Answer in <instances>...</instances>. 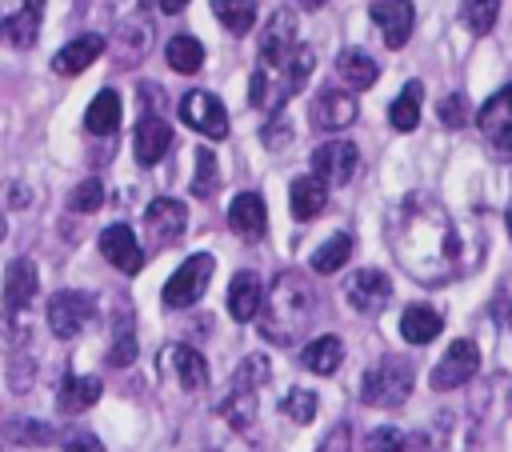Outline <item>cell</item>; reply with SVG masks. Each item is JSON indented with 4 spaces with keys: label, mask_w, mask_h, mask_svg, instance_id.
Segmentation results:
<instances>
[{
    "label": "cell",
    "mask_w": 512,
    "mask_h": 452,
    "mask_svg": "<svg viewBox=\"0 0 512 452\" xmlns=\"http://www.w3.org/2000/svg\"><path fill=\"white\" fill-rule=\"evenodd\" d=\"M212 268H216V260H212V252H192L172 276H168V284H164V304L168 308H192L200 296H204V288H208V280H212Z\"/></svg>",
    "instance_id": "8992f818"
},
{
    "label": "cell",
    "mask_w": 512,
    "mask_h": 452,
    "mask_svg": "<svg viewBox=\"0 0 512 452\" xmlns=\"http://www.w3.org/2000/svg\"><path fill=\"white\" fill-rule=\"evenodd\" d=\"M212 192H216V156H212L208 148H200V152H196V176H192V196L208 200Z\"/></svg>",
    "instance_id": "74e56055"
},
{
    "label": "cell",
    "mask_w": 512,
    "mask_h": 452,
    "mask_svg": "<svg viewBox=\"0 0 512 452\" xmlns=\"http://www.w3.org/2000/svg\"><path fill=\"white\" fill-rule=\"evenodd\" d=\"M460 16H464V24H468L476 36H488L492 24H496V16H500V0H464Z\"/></svg>",
    "instance_id": "d590c367"
},
{
    "label": "cell",
    "mask_w": 512,
    "mask_h": 452,
    "mask_svg": "<svg viewBox=\"0 0 512 452\" xmlns=\"http://www.w3.org/2000/svg\"><path fill=\"white\" fill-rule=\"evenodd\" d=\"M156 8H160V12H168V16H176V12H184V8H188V0H156Z\"/></svg>",
    "instance_id": "bcb514c9"
},
{
    "label": "cell",
    "mask_w": 512,
    "mask_h": 452,
    "mask_svg": "<svg viewBox=\"0 0 512 452\" xmlns=\"http://www.w3.org/2000/svg\"><path fill=\"white\" fill-rule=\"evenodd\" d=\"M412 392V364L400 356H384L376 368L360 376V400L372 408H400Z\"/></svg>",
    "instance_id": "277c9868"
},
{
    "label": "cell",
    "mask_w": 512,
    "mask_h": 452,
    "mask_svg": "<svg viewBox=\"0 0 512 452\" xmlns=\"http://www.w3.org/2000/svg\"><path fill=\"white\" fill-rule=\"evenodd\" d=\"M368 16H372V24L380 28V36H384L388 48H404V44H408L412 24H416L412 0H372Z\"/></svg>",
    "instance_id": "4fadbf2b"
},
{
    "label": "cell",
    "mask_w": 512,
    "mask_h": 452,
    "mask_svg": "<svg viewBox=\"0 0 512 452\" xmlns=\"http://www.w3.org/2000/svg\"><path fill=\"white\" fill-rule=\"evenodd\" d=\"M344 296H348V304H352L356 312L376 316V312H384V304L392 300V280H388L380 268H360V272L348 276Z\"/></svg>",
    "instance_id": "30bf717a"
},
{
    "label": "cell",
    "mask_w": 512,
    "mask_h": 452,
    "mask_svg": "<svg viewBox=\"0 0 512 452\" xmlns=\"http://www.w3.org/2000/svg\"><path fill=\"white\" fill-rule=\"evenodd\" d=\"M100 252H104V260L116 272H128L132 276V272L144 268V248H140V240H136V232L128 224H108L100 232Z\"/></svg>",
    "instance_id": "2e32d148"
},
{
    "label": "cell",
    "mask_w": 512,
    "mask_h": 452,
    "mask_svg": "<svg viewBox=\"0 0 512 452\" xmlns=\"http://www.w3.org/2000/svg\"><path fill=\"white\" fill-rule=\"evenodd\" d=\"M364 452H404V436L396 428H376V432H368Z\"/></svg>",
    "instance_id": "60d3db41"
},
{
    "label": "cell",
    "mask_w": 512,
    "mask_h": 452,
    "mask_svg": "<svg viewBox=\"0 0 512 452\" xmlns=\"http://www.w3.org/2000/svg\"><path fill=\"white\" fill-rule=\"evenodd\" d=\"M136 360V332H132V312L124 316H116V324H112V344H108V364L112 368H124V364H132Z\"/></svg>",
    "instance_id": "e575fe53"
},
{
    "label": "cell",
    "mask_w": 512,
    "mask_h": 452,
    "mask_svg": "<svg viewBox=\"0 0 512 452\" xmlns=\"http://www.w3.org/2000/svg\"><path fill=\"white\" fill-rule=\"evenodd\" d=\"M100 204H104V184L100 180H80L72 188V196H68V208L72 212H96Z\"/></svg>",
    "instance_id": "f35d334b"
},
{
    "label": "cell",
    "mask_w": 512,
    "mask_h": 452,
    "mask_svg": "<svg viewBox=\"0 0 512 452\" xmlns=\"http://www.w3.org/2000/svg\"><path fill=\"white\" fill-rule=\"evenodd\" d=\"M100 392H104V384L96 376H64V384L56 392V408H60V416L88 412L100 400Z\"/></svg>",
    "instance_id": "d4e9b609"
},
{
    "label": "cell",
    "mask_w": 512,
    "mask_h": 452,
    "mask_svg": "<svg viewBox=\"0 0 512 452\" xmlns=\"http://www.w3.org/2000/svg\"><path fill=\"white\" fill-rule=\"evenodd\" d=\"M336 76H340L352 92H364V88H372V84H376L380 64H376L364 48H344V52L336 56Z\"/></svg>",
    "instance_id": "484cf974"
},
{
    "label": "cell",
    "mask_w": 512,
    "mask_h": 452,
    "mask_svg": "<svg viewBox=\"0 0 512 452\" xmlns=\"http://www.w3.org/2000/svg\"><path fill=\"white\" fill-rule=\"evenodd\" d=\"M160 372L176 376V384H180L184 392H200V388L208 384V364H204V356H200L196 348H188V344H168V348H164V360H160Z\"/></svg>",
    "instance_id": "ac0fdd59"
},
{
    "label": "cell",
    "mask_w": 512,
    "mask_h": 452,
    "mask_svg": "<svg viewBox=\"0 0 512 452\" xmlns=\"http://www.w3.org/2000/svg\"><path fill=\"white\" fill-rule=\"evenodd\" d=\"M0 240H4V216H0Z\"/></svg>",
    "instance_id": "681fc988"
},
{
    "label": "cell",
    "mask_w": 512,
    "mask_h": 452,
    "mask_svg": "<svg viewBox=\"0 0 512 452\" xmlns=\"http://www.w3.org/2000/svg\"><path fill=\"white\" fill-rule=\"evenodd\" d=\"M184 224H188L184 200L156 196V200L144 208V228H148L152 244H172V240H180V236H184Z\"/></svg>",
    "instance_id": "9a60e30c"
},
{
    "label": "cell",
    "mask_w": 512,
    "mask_h": 452,
    "mask_svg": "<svg viewBox=\"0 0 512 452\" xmlns=\"http://www.w3.org/2000/svg\"><path fill=\"white\" fill-rule=\"evenodd\" d=\"M440 120H444L448 128H460V124H464V104H460V96H444V100H440Z\"/></svg>",
    "instance_id": "ee69618b"
},
{
    "label": "cell",
    "mask_w": 512,
    "mask_h": 452,
    "mask_svg": "<svg viewBox=\"0 0 512 452\" xmlns=\"http://www.w3.org/2000/svg\"><path fill=\"white\" fill-rule=\"evenodd\" d=\"M268 360L264 356H248L240 368H236V376H232V384H244V388H260V384H268Z\"/></svg>",
    "instance_id": "ab89813d"
},
{
    "label": "cell",
    "mask_w": 512,
    "mask_h": 452,
    "mask_svg": "<svg viewBox=\"0 0 512 452\" xmlns=\"http://www.w3.org/2000/svg\"><path fill=\"white\" fill-rule=\"evenodd\" d=\"M164 60H168V68H172V72L192 76V72H200V68H204V44H200L196 36L180 32V36H172V40L164 44Z\"/></svg>",
    "instance_id": "4dcf8cb0"
},
{
    "label": "cell",
    "mask_w": 512,
    "mask_h": 452,
    "mask_svg": "<svg viewBox=\"0 0 512 452\" xmlns=\"http://www.w3.org/2000/svg\"><path fill=\"white\" fill-rule=\"evenodd\" d=\"M228 228H232L240 240H260V236L268 232L264 196H260V192H240V196L228 204Z\"/></svg>",
    "instance_id": "ffe728a7"
},
{
    "label": "cell",
    "mask_w": 512,
    "mask_h": 452,
    "mask_svg": "<svg viewBox=\"0 0 512 452\" xmlns=\"http://www.w3.org/2000/svg\"><path fill=\"white\" fill-rule=\"evenodd\" d=\"M312 64H316V52L308 44H300L280 64H256V72L248 80V104L260 108V112H268V116L280 112L304 88V80L312 76Z\"/></svg>",
    "instance_id": "3957f363"
},
{
    "label": "cell",
    "mask_w": 512,
    "mask_h": 452,
    "mask_svg": "<svg viewBox=\"0 0 512 452\" xmlns=\"http://www.w3.org/2000/svg\"><path fill=\"white\" fill-rule=\"evenodd\" d=\"M120 116H124L120 96H116L112 88H104V92L92 96V104H88V112H84V128H88L92 136H112V132L120 128Z\"/></svg>",
    "instance_id": "83f0119b"
},
{
    "label": "cell",
    "mask_w": 512,
    "mask_h": 452,
    "mask_svg": "<svg viewBox=\"0 0 512 452\" xmlns=\"http://www.w3.org/2000/svg\"><path fill=\"white\" fill-rule=\"evenodd\" d=\"M356 164H360V148L352 140H328L312 152V172L324 184H348L356 176Z\"/></svg>",
    "instance_id": "8fae6325"
},
{
    "label": "cell",
    "mask_w": 512,
    "mask_h": 452,
    "mask_svg": "<svg viewBox=\"0 0 512 452\" xmlns=\"http://www.w3.org/2000/svg\"><path fill=\"white\" fill-rule=\"evenodd\" d=\"M508 320H512V316H508Z\"/></svg>",
    "instance_id": "f907efd6"
},
{
    "label": "cell",
    "mask_w": 512,
    "mask_h": 452,
    "mask_svg": "<svg viewBox=\"0 0 512 452\" xmlns=\"http://www.w3.org/2000/svg\"><path fill=\"white\" fill-rule=\"evenodd\" d=\"M264 144H268V148H284V144H292V124H284L280 116L268 120V128H264Z\"/></svg>",
    "instance_id": "7bdbcfd3"
},
{
    "label": "cell",
    "mask_w": 512,
    "mask_h": 452,
    "mask_svg": "<svg viewBox=\"0 0 512 452\" xmlns=\"http://www.w3.org/2000/svg\"><path fill=\"white\" fill-rule=\"evenodd\" d=\"M260 64H280V60H288L296 48H300V40H296V16L288 12V8H280V12H272L268 16V24H264V32H260Z\"/></svg>",
    "instance_id": "5bb4252c"
},
{
    "label": "cell",
    "mask_w": 512,
    "mask_h": 452,
    "mask_svg": "<svg viewBox=\"0 0 512 452\" xmlns=\"http://www.w3.org/2000/svg\"><path fill=\"white\" fill-rule=\"evenodd\" d=\"M348 256H352V236H348V232H336V236H328V240L312 252V272L328 276V272L344 268V260H348Z\"/></svg>",
    "instance_id": "836d02e7"
},
{
    "label": "cell",
    "mask_w": 512,
    "mask_h": 452,
    "mask_svg": "<svg viewBox=\"0 0 512 452\" xmlns=\"http://www.w3.org/2000/svg\"><path fill=\"white\" fill-rule=\"evenodd\" d=\"M316 452H352V432H348V424H336V428L320 440Z\"/></svg>",
    "instance_id": "b9f144b4"
},
{
    "label": "cell",
    "mask_w": 512,
    "mask_h": 452,
    "mask_svg": "<svg viewBox=\"0 0 512 452\" xmlns=\"http://www.w3.org/2000/svg\"><path fill=\"white\" fill-rule=\"evenodd\" d=\"M256 392L260 388H244V384H232L228 388V396L220 400V416H224L228 428L252 432V424H256Z\"/></svg>",
    "instance_id": "f1b7e54d"
},
{
    "label": "cell",
    "mask_w": 512,
    "mask_h": 452,
    "mask_svg": "<svg viewBox=\"0 0 512 452\" xmlns=\"http://www.w3.org/2000/svg\"><path fill=\"white\" fill-rule=\"evenodd\" d=\"M504 224H508V236H512V204H508V212H504Z\"/></svg>",
    "instance_id": "c3c4849f"
},
{
    "label": "cell",
    "mask_w": 512,
    "mask_h": 452,
    "mask_svg": "<svg viewBox=\"0 0 512 452\" xmlns=\"http://www.w3.org/2000/svg\"><path fill=\"white\" fill-rule=\"evenodd\" d=\"M36 288H40V272H36V264H32L28 256L12 260L8 272H4V316H8V324H12L16 336H24L20 316H24V308L36 300Z\"/></svg>",
    "instance_id": "52a82bcc"
},
{
    "label": "cell",
    "mask_w": 512,
    "mask_h": 452,
    "mask_svg": "<svg viewBox=\"0 0 512 452\" xmlns=\"http://www.w3.org/2000/svg\"><path fill=\"white\" fill-rule=\"evenodd\" d=\"M288 204H292V216H296V220H312V216H320L324 204H328V184H324L316 172H312V176H296L292 188H288Z\"/></svg>",
    "instance_id": "cb8c5ba5"
},
{
    "label": "cell",
    "mask_w": 512,
    "mask_h": 452,
    "mask_svg": "<svg viewBox=\"0 0 512 452\" xmlns=\"http://www.w3.org/2000/svg\"><path fill=\"white\" fill-rule=\"evenodd\" d=\"M168 148H172V128H168V120L156 116V112L140 116V124H136V132H132V156H136V164L152 168V164H160V156H164Z\"/></svg>",
    "instance_id": "e0dca14e"
},
{
    "label": "cell",
    "mask_w": 512,
    "mask_h": 452,
    "mask_svg": "<svg viewBox=\"0 0 512 452\" xmlns=\"http://www.w3.org/2000/svg\"><path fill=\"white\" fill-rule=\"evenodd\" d=\"M440 328H444V320L432 304H408L400 316V336L408 344H432L440 336Z\"/></svg>",
    "instance_id": "4316f807"
},
{
    "label": "cell",
    "mask_w": 512,
    "mask_h": 452,
    "mask_svg": "<svg viewBox=\"0 0 512 452\" xmlns=\"http://www.w3.org/2000/svg\"><path fill=\"white\" fill-rule=\"evenodd\" d=\"M420 96H424L420 80H408V84L400 88V96H396L392 108H388V120H392L396 132H412V128L420 124Z\"/></svg>",
    "instance_id": "1f68e13d"
},
{
    "label": "cell",
    "mask_w": 512,
    "mask_h": 452,
    "mask_svg": "<svg viewBox=\"0 0 512 452\" xmlns=\"http://www.w3.org/2000/svg\"><path fill=\"white\" fill-rule=\"evenodd\" d=\"M260 308H264V284H260V276L248 272V268L236 272L232 284H228V312H232V320L248 324V320L260 316Z\"/></svg>",
    "instance_id": "7402d4cb"
},
{
    "label": "cell",
    "mask_w": 512,
    "mask_h": 452,
    "mask_svg": "<svg viewBox=\"0 0 512 452\" xmlns=\"http://www.w3.org/2000/svg\"><path fill=\"white\" fill-rule=\"evenodd\" d=\"M180 120L188 128H196L200 136H208V140H224L228 136V112L208 88H192V92L180 96Z\"/></svg>",
    "instance_id": "ba28073f"
},
{
    "label": "cell",
    "mask_w": 512,
    "mask_h": 452,
    "mask_svg": "<svg viewBox=\"0 0 512 452\" xmlns=\"http://www.w3.org/2000/svg\"><path fill=\"white\" fill-rule=\"evenodd\" d=\"M280 412L292 416L296 424H308V420L316 416V392H308V388H288V396L280 400Z\"/></svg>",
    "instance_id": "8d00e7d4"
},
{
    "label": "cell",
    "mask_w": 512,
    "mask_h": 452,
    "mask_svg": "<svg viewBox=\"0 0 512 452\" xmlns=\"http://www.w3.org/2000/svg\"><path fill=\"white\" fill-rule=\"evenodd\" d=\"M388 248L396 264L420 280V284H452L472 268V248L456 224V216L444 208V200L428 192H408L384 224Z\"/></svg>",
    "instance_id": "6da1fadb"
},
{
    "label": "cell",
    "mask_w": 512,
    "mask_h": 452,
    "mask_svg": "<svg viewBox=\"0 0 512 452\" xmlns=\"http://www.w3.org/2000/svg\"><path fill=\"white\" fill-rule=\"evenodd\" d=\"M212 12L232 36H244L256 24V0H212Z\"/></svg>",
    "instance_id": "d6a6232c"
},
{
    "label": "cell",
    "mask_w": 512,
    "mask_h": 452,
    "mask_svg": "<svg viewBox=\"0 0 512 452\" xmlns=\"http://www.w3.org/2000/svg\"><path fill=\"white\" fill-rule=\"evenodd\" d=\"M100 52H104V36H100V32H80V36H72V40L52 56V68H56L60 76H80L88 64H96Z\"/></svg>",
    "instance_id": "44dd1931"
},
{
    "label": "cell",
    "mask_w": 512,
    "mask_h": 452,
    "mask_svg": "<svg viewBox=\"0 0 512 452\" xmlns=\"http://www.w3.org/2000/svg\"><path fill=\"white\" fill-rule=\"evenodd\" d=\"M480 136L496 148V152H512V84H504L496 96H488V104L476 116Z\"/></svg>",
    "instance_id": "7c38bea8"
},
{
    "label": "cell",
    "mask_w": 512,
    "mask_h": 452,
    "mask_svg": "<svg viewBox=\"0 0 512 452\" xmlns=\"http://www.w3.org/2000/svg\"><path fill=\"white\" fill-rule=\"evenodd\" d=\"M312 316H316V288L308 284L304 272L288 268L272 280L268 296H264V308L256 316V328L268 344H296L308 328H312Z\"/></svg>",
    "instance_id": "7a4b0ae2"
},
{
    "label": "cell",
    "mask_w": 512,
    "mask_h": 452,
    "mask_svg": "<svg viewBox=\"0 0 512 452\" xmlns=\"http://www.w3.org/2000/svg\"><path fill=\"white\" fill-rule=\"evenodd\" d=\"M476 368H480L476 344H472V340H452L448 352L440 356V364L432 368V388H436V392H452V388L468 384V380L476 376Z\"/></svg>",
    "instance_id": "9c48e42d"
},
{
    "label": "cell",
    "mask_w": 512,
    "mask_h": 452,
    "mask_svg": "<svg viewBox=\"0 0 512 452\" xmlns=\"http://www.w3.org/2000/svg\"><path fill=\"white\" fill-rule=\"evenodd\" d=\"M40 20H44V0H24L16 16H4L0 20V36L12 48H32L36 36H40Z\"/></svg>",
    "instance_id": "603a6c76"
},
{
    "label": "cell",
    "mask_w": 512,
    "mask_h": 452,
    "mask_svg": "<svg viewBox=\"0 0 512 452\" xmlns=\"http://www.w3.org/2000/svg\"><path fill=\"white\" fill-rule=\"evenodd\" d=\"M64 452H104V444L92 432H76V436L64 440Z\"/></svg>",
    "instance_id": "f6af8a7d"
},
{
    "label": "cell",
    "mask_w": 512,
    "mask_h": 452,
    "mask_svg": "<svg viewBox=\"0 0 512 452\" xmlns=\"http://www.w3.org/2000/svg\"><path fill=\"white\" fill-rule=\"evenodd\" d=\"M92 320H96V296H92V292L60 288V292L48 300V328H52V336H60V340L80 336Z\"/></svg>",
    "instance_id": "5b68a950"
},
{
    "label": "cell",
    "mask_w": 512,
    "mask_h": 452,
    "mask_svg": "<svg viewBox=\"0 0 512 452\" xmlns=\"http://www.w3.org/2000/svg\"><path fill=\"white\" fill-rule=\"evenodd\" d=\"M300 364H304L308 372H316V376H332V372L344 364V344H340V336H316V340H308L304 352H300Z\"/></svg>",
    "instance_id": "f546056e"
},
{
    "label": "cell",
    "mask_w": 512,
    "mask_h": 452,
    "mask_svg": "<svg viewBox=\"0 0 512 452\" xmlns=\"http://www.w3.org/2000/svg\"><path fill=\"white\" fill-rule=\"evenodd\" d=\"M292 4H296V8H304V12H316V8H324L328 0H292Z\"/></svg>",
    "instance_id": "7dc6e473"
},
{
    "label": "cell",
    "mask_w": 512,
    "mask_h": 452,
    "mask_svg": "<svg viewBox=\"0 0 512 452\" xmlns=\"http://www.w3.org/2000/svg\"><path fill=\"white\" fill-rule=\"evenodd\" d=\"M308 116H312V124L320 132H340V128H348L356 120V96L352 92H340V88H324L312 100Z\"/></svg>",
    "instance_id": "d6986e66"
}]
</instances>
